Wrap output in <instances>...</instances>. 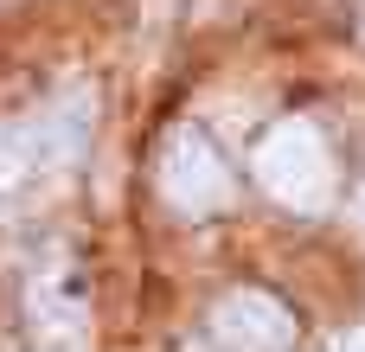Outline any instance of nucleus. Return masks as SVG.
<instances>
[{"mask_svg":"<svg viewBox=\"0 0 365 352\" xmlns=\"http://www.w3.org/2000/svg\"><path fill=\"white\" fill-rule=\"evenodd\" d=\"M26 122H32V147H38V180H51V173H64V167L90 147V128H96V90L77 83V90H64L58 103H45V109L26 115Z\"/></svg>","mask_w":365,"mask_h":352,"instance_id":"nucleus-5","label":"nucleus"},{"mask_svg":"<svg viewBox=\"0 0 365 352\" xmlns=\"http://www.w3.org/2000/svg\"><path fill=\"white\" fill-rule=\"evenodd\" d=\"M340 352H365V340H346V346H340Z\"/></svg>","mask_w":365,"mask_h":352,"instance_id":"nucleus-6","label":"nucleus"},{"mask_svg":"<svg viewBox=\"0 0 365 352\" xmlns=\"http://www.w3.org/2000/svg\"><path fill=\"white\" fill-rule=\"evenodd\" d=\"M26 340L32 352H90V282L64 244L26 269Z\"/></svg>","mask_w":365,"mask_h":352,"instance_id":"nucleus-1","label":"nucleus"},{"mask_svg":"<svg viewBox=\"0 0 365 352\" xmlns=\"http://www.w3.org/2000/svg\"><path fill=\"white\" fill-rule=\"evenodd\" d=\"M212 333L231 352H289L295 346V314L263 289H231L212 308Z\"/></svg>","mask_w":365,"mask_h":352,"instance_id":"nucleus-4","label":"nucleus"},{"mask_svg":"<svg viewBox=\"0 0 365 352\" xmlns=\"http://www.w3.org/2000/svg\"><path fill=\"white\" fill-rule=\"evenodd\" d=\"M160 199L180 212V218H212L237 199V180L225 167V154L212 147L205 128L180 122L167 141H160Z\"/></svg>","mask_w":365,"mask_h":352,"instance_id":"nucleus-3","label":"nucleus"},{"mask_svg":"<svg viewBox=\"0 0 365 352\" xmlns=\"http://www.w3.org/2000/svg\"><path fill=\"white\" fill-rule=\"evenodd\" d=\"M257 180H263V192L282 199L289 212H321V205L334 199V154H327L321 128L302 122V115L276 122V128L257 141Z\"/></svg>","mask_w":365,"mask_h":352,"instance_id":"nucleus-2","label":"nucleus"}]
</instances>
